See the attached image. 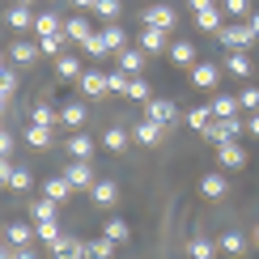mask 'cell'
Returning a JSON list of instances; mask_svg holds the SVG:
<instances>
[{"label":"cell","mask_w":259,"mask_h":259,"mask_svg":"<svg viewBox=\"0 0 259 259\" xmlns=\"http://www.w3.org/2000/svg\"><path fill=\"white\" fill-rule=\"evenodd\" d=\"M17 5H30V0H17Z\"/></svg>","instance_id":"cell-59"},{"label":"cell","mask_w":259,"mask_h":259,"mask_svg":"<svg viewBox=\"0 0 259 259\" xmlns=\"http://www.w3.org/2000/svg\"><path fill=\"white\" fill-rule=\"evenodd\" d=\"M0 238H5V230H0Z\"/></svg>","instance_id":"cell-60"},{"label":"cell","mask_w":259,"mask_h":259,"mask_svg":"<svg viewBox=\"0 0 259 259\" xmlns=\"http://www.w3.org/2000/svg\"><path fill=\"white\" fill-rule=\"evenodd\" d=\"M132 136L140 140V145H161V136H166V127H161V123H153V119L145 115V119H140V123L132 127Z\"/></svg>","instance_id":"cell-14"},{"label":"cell","mask_w":259,"mask_h":259,"mask_svg":"<svg viewBox=\"0 0 259 259\" xmlns=\"http://www.w3.org/2000/svg\"><path fill=\"white\" fill-rule=\"evenodd\" d=\"M196 26L221 34V30H225V9H204V13H196Z\"/></svg>","instance_id":"cell-22"},{"label":"cell","mask_w":259,"mask_h":259,"mask_svg":"<svg viewBox=\"0 0 259 259\" xmlns=\"http://www.w3.org/2000/svg\"><path fill=\"white\" fill-rule=\"evenodd\" d=\"M64 179H68L72 187H94V183H98L90 161H72V166H64Z\"/></svg>","instance_id":"cell-12"},{"label":"cell","mask_w":259,"mask_h":259,"mask_svg":"<svg viewBox=\"0 0 259 259\" xmlns=\"http://www.w3.org/2000/svg\"><path fill=\"white\" fill-rule=\"evenodd\" d=\"M94 149H98V145H94V136H90V132H72V136H68V153L77 157V161H90V157H94Z\"/></svg>","instance_id":"cell-15"},{"label":"cell","mask_w":259,"mask_h":259,"mask_svg":"<svg viewBox=\"0 0 259 259\" xmlns=\"http://www.w3.org/2000/svg\"><path fill=\"white\" fill-rule=\"evenodd\" d=\"M13 259H38V255L30 251V246H17V251H13Z\"/></svg>","instance_id":"cell-53"},{"label":"cell","mask_w":259,"mask_h":259,"mask_svg":"<svg viewBox=\"0 0 259 259\" xmlns=\"http://www.w3.org/2000/svg\"><path fill=\"white\" fill-rule=\"evenodd\" d=\"M225 68H230L234 77H251V56H246V51H230V56H225Z\"/></svg>","instance_id":"cell-31"},{"label":"cell","mask_w":259,"mask_h":259,"mask_svg":"<svg viewBox=\"0 0 259 259\" xmlns=\"http://www.w3.org/2000/svg\"><path fill=\"white\" fill-rule=\"evenodd\" d=\"M34 234H38V242H47V246H56V242L64 238V234H60V221H38Z\"/></svg>","instance_id":"cell-36"},{"label":"cell","mask_w":259,"mask_h":259,"mask_svg":"<svg viewBox=\"0 0 259 259\" xmlns=\"http://www.w3.org/2000/svg\"><path fill=\"white\" fill-rule=\"evenodd\" d=\"M127 234H132V230H127V221H119V217H111V221L102 225V238H106V242H115V246L127 242Z\"/></svg>","instance_id":"cell-28"},{"label":"cell","mask_w":259,"mask_h":259,"mask_svg":"<svg viewBox=\"0 0 259 259\" xmlns=\"http://www.w3.org/2000/svg\"><path fill=\"white\" fill-rule=\"evenodd\" d=\"M187 123L196 127V132H208V123H212V111H208V106H196V111L187 115Z\"/></svg>","instance_id":"cell-43"},{"label":"cell","mask_w":259,"mask_h":259,"mask_svg":"<svg viewBox=\"0 0 259 259\" xmlns=\"http://www.w3.org/2000/svg\"><path fill=\"white\" fill-rule=\"evenodd\" d=\"M5 21H9L13 30H34V13H30L26 5H13V9L5 13Z\"/></svg>","instance_id":"cell-23"},{"label":"cell","mask_w":259,"mask_h":259,"mask_svg":"<svg viewBox=\"0 0 259 259\" xmlns=\"http://www.w3.org/2000/svg\"><path fill=\"white\" fill-rule=\"evenodd\" d=\"M64 34H68L72 42H85V38L94 34V26H90V17H85V13H77V17L64 21Z\"/></svg>","instance_id":"cell-19"},{"label":"cell","mask_w":259,"mask_h":259,"mask_svg":"<svg viewBox=\"0 0 259 259\" xmlns=\"http://www.w3.org/2000/svg\"><path fill=\"white\" fill-rule=\"evenodd\" d=\"M242 132H246V123H242V119H212L204 136H208L212 145H230V140H238Z\"/></svg>","instance_id":"cell-1"},{"label":"cell","mask_w":259,"mask_h":259,"mask_svg":"<svg viewBox=\"0 0 259 259\" xmlns=\"http://www.w3.org/2000/svg\"><path fill=\"white\" fill-rule=\"evenodd\" d=\"M81 47H85V56H90V60H102L106 51H111V47H106V38H102V30H94V34L85 38Z\"/></svg>","instance_id":"cell-34"},{"label":"cell","mask_w":259,"mask_h":259,"mask_svg":"<svg viewBox=\"0 0 259 259\" xmlns=\"http://www.w3.org/2000/svg\"><path fill=\"white\" fill-rule=\"evenodd\" d=\"M106 85H111V94H127V85H132V72H123V68L106 72Z\"/></svg>","instance_id":"cell-41"},{"label":"cell","mask_w":259,"mask_h":259,"mask_svg":"<svg viewBox=\"0 0 259 259\" xmlns=\"http://www.w3.org/2000/svg\"><path fill=\"white\" fill-rule=\"evenodd\" d=\"M26 145H30V149H47V145H51V127L30 123V127H26Z\"/></svg>","instance_id":"cell-35"},{"label":"cell","mask_w":259,"mask_h":259,"mask_svg":"<svg viewBox=\"0 0 259 259\" xmlns=\"http://www.w3.org/2000/svg\"><path fill=\"white\" fill-rule=\"evenodd\" d=\"M145 106H149V119H153V123H161V127H175L179 123V106L170 98H149Z\"/></svg>","instance_id":"cell-3"},{"label":"cell","mask_w":259,"mask_h":259,"mask_svg":"<svg viewBox=\"0 0 259 259\" xmlns=\"http://www.w3.org/2000/svg\"><path fill=\"white\" fill-rule=\"evenodd\" d=\"M90 191H94V204H98V208H111V204L119 200V183L115 179H98Z\"/></svg>","instance_id":"cell-13"},{"label":"cell","mask_w":259,"mask_h":259,"mask_svg":"<svg viewBox=\"0 0 259 259\" xmlns=\"http://www.w3.org/2000/svg\"><path fill=\"white\" fill-rule=\"evenodd\" d=\"M127 98H132V102H149V81H145V77H132V85H127Z\"/></svg>","instance_id":"cell-45"},{"label":"cell","mask_w":259,"mask_h":259,"mask_svg":"<svg viewBox=\"0 0 259 259\" xmlns=\"http://www.w3.org/2000/svg\"><path fill=\"white\" fill-rule=\"evenodd\" d=\"M30 234H34V230H30L26 221H9V225H5V242H13V246H26Z\"/></svg>","instance_id":"cell-29"},{"label":"cell","mask_w":259,"mask_h":259,"mask_svg":"<svg viewBox=\"0 0 259 259\" xmlns=\"http://www.w3.org/2000/svg\"><path fill=\"white\" fill-rule=\"evenodd\" d=\"M238 106H242V111H251V115L259 111V85H246V90L238 94Z\"/></svg>","instance_id":"cell-44"},{"label":"cell","mask_w":259,"mask_h":259,"mask_svg":"<svg viewBox=\"0 0 259 259\" xmlns=\"http://www.w3.org/2000/svg\"><path fill=\"white\" fill-rule=\"evenodd\" d=\"M9 102H13V94H5V90H0V115L9 111Z\"/></svg>","instance_id":"cell-54"},{"label":"cell","mask_w":259,"mask_h":259,"mask_svg":"<svg viewBox=\"0 0 259 259\" xmlns=\"http://www.w3.org/2000/svg\"><path fill=\"white\" fill-rule=\"evenodd\" d=\"M217 246H221L225 255L238 259V255H246V234H242V230H225L221 238H217Z\"/></svg>","instance_id":"cell-17"},{"label":"cell","mask_w":259,"mask_h":259,"mask_svg":"<svg viewBox=\"0 0 259 259\" xmlns=\"http://www.w3.org/2000/svg\"><path fill=\"white\" fill-rule=\"evenodd\" d=\"M77 9H94V0H77Z\"/></svg>","instance_id":"cell-56"},{"label":"cell","mask_w":259,"mask_h":259,"mask_svg":"<svg viewBox=\"0 0 259 259\" xmlns=\"http://www.w3.org/2000/svg\"><path fill=\"white\" fill-rule=\"evenodd\" d=\"M77 85H81L85 98H102V94H111V85H106V72H98V68H85L81 77H77Z\"/></svg>","instance_id":"cell-4"},{"label":"cell","mask_w":259,"mask_h":259,"mask_svg":"<svg viewBox=\"0 0 259 259\" xmlns=\"http://www.w3.org/2000/svg\"><path fill=\"white\" fill-rule=\"evenodd\" d=\"M102 38H106V47H111V51H123V42H127V34L119 30V21H106V26H102Z\"/></svg>","instance_id":"cell-33"},{"label":"cell","mask_w":259,"mask_h":259,"mask_svg":"<svg viewBox=\"0 0 259 259\" xmlns=\"http://www.w3.org/2000/svg\"><path fill=\"white\" fill-rule=\"evenodd\" d=\"M119 0H94V13H98L102 21H119Z\"/></svg>","instance_id":"cell-40"},{"label":"cell","mask_w":259,"mask_h":259,"mask_svg":"<svg viewBox=\"0 0 259 259\" xmlns=\"http://www.w3.org/2000/svg\"><path fill=\"white\" fill-rule=\"evenodd\" d=\"M81 72H85V68H81L77 56H60V60H56V77H60V81H77Z\"/></svg>","instance_id":"cell-27"},{"label":"cell","mask_w":259,"mask_h":259,"mask_svg":"<svg viewBox=\"0 0 259 259\" xmlns=\"http://www.w3.org/2000/svg\"><path fill=\"white\" fill-rule=\"evenodd\" d=\"M217 166H225V170L246 166V149L238 145V140H230V145H217Z\"/></svg>","instance_id":"cell-8"},{"label":"cell","mask_w":259,"mask_h":259,"mask_svg":"<svg viewBox=\"0 0 259 259\" xmlns=\"http://www.w3.org/2000/svg\"><path fill=\"white\" fill-rule=\"evenodd\" d=\"M115 64H119L123 72H132V77H140V68H145V51H140V47H123Z\"/></svg>","instance_id":"cell-20"},{"label":"cell","mask_w":259,"mask_h":259,"mask_svg":"<svg viewBox=\"0 0 259 259\" xmlns=\"http://www.w3.org/2000/svg\"><path fill=\"white\" fill-rule=\"evenodd\" d=\"M255 246H259V225H255Z\"/></svg>","instance_id":"cell-57"},{"label":"cell","mask_w":259,"mask_h":259,"mask_svg":"<svg viewBox=\"0 0 259 259\" xmlns=\"http://www.w3.org/2000/svg\"><path fill=\"white\" fill-rule=\"evenodd\" d=\"M127 140H132V136H127L123 127H106V132H102V145L111 149V153H123V149H127Z\"/></svg>","instance_id":"cell-32"},{"label":"cell","mask_w":259,"mask_h":259,"mask_svg":"<svg viewBox=\"0 0 259 259\" xmlns=\"http://www.w3.org/2000/svg\"><path fill=\"white\" fill-rule=\"evenodd\" d=\"M56 212H60V204H56V200H47V196L34 200V225H38V221H56Z\"/></svg>","instance_id":"cell-39"},{"label":"cell","mask_w":259,"mask_h":259,"mask_svg":"<svg viewBox=\"0 0 259 259\" xmlns=\"http://www.w3.org/2000/svg\"><path fill=\"white\" fill-rule=\"evenodd\" d=\"M85 119H90V111H85V102H81V98H68V102L60 106V123H64V127H77V132H81Z\"/></svg>","instance_id":"cell-7"},{"label":"cell","mask_w":259,"mask_h":259,"mask_svg":"<svg viewBox=\"0 0 259 259\" xmlns=\"http://www.w3.org/2000/svg\"><path fill=\"white\" fill-rule=\"evenodd\" d=\"M42 196H47V200H56V204H64V200L72 196V183L64 179V175H60V179H47V187H42Z\"/></svg>","instance_id":"cell-24"},{"label":"cell","mask_w":259,"mask_h":259,"mask_svg":"<svg viewBox=\"0 0 259 259\" xmlns=\"http://www.w3.org/2000/svg\"><path fill=\"white\" fill-rule=\"evenodd\" d=\"M217 81H221L217 64H196V68H191V85H196V90H217Z\"/></svg>","instance_id":"cell-11"},{"label":"cell","mask_w":259,"mask_h":259,"mask_svg":"<svg viewBox=\"0 0 259 259\" xmlns=\"http://www.w3.org/2000/svg\"><path fill=\"white\" fill-rule=\"evenodd\" d=\"M170 47V38H166V30H140V51H145V56H161V51Z\"/></svg>","instance_id":"cell-10"},{"label":"cell","mask_w":259,"mask_h":259,"mask_svg":"<svg viewBox=\"0 0 259 259\" xmlns=\"http://www.w3.org/2000/svg\"><path fill=\"white\" fill-rule=\"evenodd\" d=\"M111 255H115V242H106L102 234L85 242V259H111Z\"/></svg>","instance_id":"cell-30"},{"label":"cell","mask_w":259,"mask_h":259,"mask_svg":"<svg viewBox=\"0 0 259 259\" xmlns=\"http://www.w3.org/2000/svg\"><path fill=\"white\" fill-rule=\"evenodd\" d=\"M217 38H221V42H225L230 51H246V47L255 42V30H251V26H225Z\"/></svg>","instance_id":"cell-5"},{"label":"cell","mask_w":259,"mask_h":259,"mask_svg":"<svg viewBox=\"0 0 259 259\" xmlns=\"http://www.w3.org/2000/svg\"><path fill=\"white\" fill-rule=\"evenodd\" d=\"M200 191H204L208 200H221L225 191H230V183H225V175H204V179H200Z\"/></svg>","instance_id":"cell-25"},{"label":"cell","mask_w":259,"mask_h":259,"mask_svg":"<svg viewBox=\"0 0 259 259\" xmlns=\"http://www.w3.org/2000/svg\"><path fill=\"white\" fill-rule=\"evenodd\" d=\"M30 183H34L30 166H17V161H13V179H9V191H30Z\"/></svg>","instance_id":"cell-37"},{"label":"cell","mask_w":259,"mask_h":259,"mask_svg":"<svg viewBox=\"0 0 259 259\" xmlns=\"http://www.w3.org/2000/svg\"><path fill=\"white\" fill-rule=\"evenodd\" d=\"M166 56L175 60V64H183V68H196V47H191L187 38H179V42H170V47H166Z\"/></svg>","instance_id":"cell-18"},{"label":"cell","mask_w":259,"mask_h":259,"mask_svg":"<svg viewBox=\"0 0 259 259\" xmlns=\"http://www.w3.org/2000/svg\"><path fill=\"white\" fill-rule=\"evenodd\" d=\"M140 21H145L149 30H166V34H170V30L179 26V13H175L170 5H149V9H145V17H140Z\"/></svg>","instance_id":"cell-2"},{"label":"cell","mask_w":259,"mask_h":259,"mask_svg":"<svg viewBox=\"0 0 259 259\" xmlns=\"http://www.w3.org/2000/svg\"><path fill=\"white\" fill-rule=\"evenodd\" d=\"M42 56L38 42H26V38H13V47H9V64H17V68H30Z\"/></svg>","instance_id":"cell-6"},{"label":"cell","mask_w":259,"mask_h":259,"mask_svg":"<svg viewBox=\"0 0 259 259\" xmlns=\"http://www.w3.org/2000/svg\"><path fill=\"white\" fill-rule=\"evenodd\" d=\"M9 153H13V132L0 127V157H9Z\"/></svg>","instance_id":"cell-48"},{"label":"cell","mask_w":259,"mask_h":259,"mask_svg":"<svg viewBox=\"0 0 259 259\" xmlns=\"http://www.w3.org/2000/svg\"><path fill=\"white\" fill-rule=\"evenodd\" d=\"M0 90H5V94H17V72H13V68H0Z\"/></svg>","instance_id":"cell-47"},{"label":"cell","mask_w":259,"mask_h":259,"mask_svg":"<svg viewBox=\"0 0 259 259\" xmlns=\"http://www.w3.org/2000/svg\"><path fill=\"white\" fill-rule=\"evenodd\" d=\"M9 179H13V161L0 157V187H9Z\"/></svg>","instance_id":"cell-49"},{"label":"cell","mask_w":259,"mask_h":259,"mask_svg":"<svg viewBox=\"0 0 259 259\" xmlns=\"http://www.w3.org/2000/svg\"><path fill=\"white\" fill-rule=\"evenodd\" d=\"M34 30H38V34H60L64 21H60L56 13H38V17H34Z\"/></svg>","instance_id":"cell-38"},{"label":"cell","mask_w":259,"mask_h":259,"mask_svg":"<svg viewBox=\"0 0 259 259\" xmlns=\"http://www.w3.org/2000/svg\"><path fill=\"white\" fill-rule=\"evenodd\" d=\"M64 42H68V34H64V30H60V34H38V51H42V56H64Z\"/></svg>","instance_id":"cell-26"},{"label":"cell","mask_w":259,"mask_h":259,"mask_svg":"<svg viewBox=\"0 0 259 259\" xmlns=\"http://www.w3.org/2000/svg\"><path fill=\"white\" fill-rule=\"evenodd\" d=\"M0 68H5V51H0Z\"/></svg>","instance_id":"cell-58"},{"label":"cell","mask_w":259,"mask_h":259,"mask_svg":"<svg viewBox=\"0 0 259 259\" xmlns=\"http://www.w3.org/2000/svg\"><path fill=\"white\" fill-rule=\"evenodd\" d=\"M30 123L56 127V123H60V111H51V102H34V106H30Z\"/></svg>","instance_id":"cell-21"},{"label":"cell","mask_w":259,"mask_h":259,"mask_svg":"<svg viewBox=\"0 0 259 259\" xmlns=\"http://www.w3.org/2000/svg\"><path fill=\"white\" fill-rule=\"evenodd\" d=\"M191 13H204V9H217V0H187Z\"/></svg>","instance_id":"cell-50"},{"label":"cell","mask_w":259,"mask_h":259,"mask_svg":"<svg viewBox=\"0 0 259 259\" xmlns=\"http://www.w3.org/2000/svg\"><path fill=\"white\" fill-rule=\"evenodd\" d=\"M246 132H251V136H259V111L251 115V119H246Z\"/></svg>","instance_id":"cell-52"},{"label":"cell","mask_w":259,"mask_h":259,"mask_svg":"<svg viewBox=\"0 0 259 259\" xmlns=\"http://www.w3.org/2000/svg\"><path fill=\"white\" fill-rule=\"evenodd\" d=\"M221 9L234 13V17H246V13H251V0H221Z\"/></svg>","instance_id":"cell-46"},{"label":"cell","mask_w":259,"mask_h":259,"mask_svg":"<svg viewBox=\"0 0 259 259\" xmlns=\"http://www.w3.org/2000/svg\"><path fill=\"white\" fill-rule=\"evenodd\" d=\"M212 255H217L212 238H191V259H212Z\"/></svg>","instance_id":"cell-42"},{"label":"cell","mask_w":259,"mask_h":259,"mask_svg":"<svg viewBox=\"0 0 259 259\" xmlns=\"http://www.w3.org/2000/svg\"><path fill=\"white\" fill-rule=\"evenodd\" d=\"M246 26H251V30H255V38H259V13H251V17H246Z\"/></svg>","instance_id":"cell-55"},{"label":"cell","mask_w":259,"mask_h":259,"mask_svg":"<svg viewBox=\"0 0 259 259\" xmlns=\"http://www.w3.org/2000/svg\"><path fill=\"white\" fill-rule=\"evenodd\" d=\"M51 255H56V259H85V242L72 238V234H64V238L51 246Z\"/></svg>","instance_id":"cell-16"},{"label":"cell","mask_w":259,"mask_h":259,"mask_svg":"<svg viewBox=\"0 0 259 259\" xmlns=\"http://www.w3.org/2000/svg\"><path fill=\"white\" fill-rule=\"evenodd\" d=\"M208 111H212V119H238V94H217V98L208 102Z\"/></svg>","instance_id":"cell-9"},{"label":"cell","mask_w":259,"mask_h":259,"mask_svg":"<svg viewBox=\"0 0 259 259\" xmlns=\"http://www.w3.org/2000/svg\"><path fill=\"white\" fill-rule=\"evenodd\" d=\"M13 251H17L13 242H5V238H0V259H13Z\"/></svg>","instance_id":"cell-51"}]
</instances>
